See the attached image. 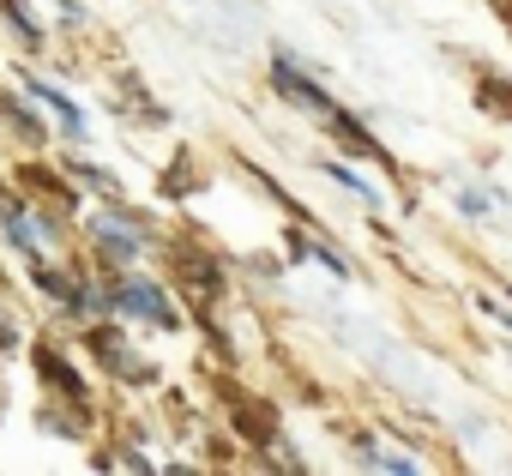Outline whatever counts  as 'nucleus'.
Listing matches in <instances>:
<instances>
[{
	"instance_id": "obj_2",
	"label": "nucleus",
	"mask_w": 512,
	"mask_h": 476,
	"mask_svg": "<svg viewBox=\"0 0 512 476\" xmlns=\"http://www.w3.org/2000/svg\"><path fill=\"white\" fill-rule=\"evenodd\" d=\"M91 235L109 248V260H121V266H127V260H139V248H145V235H139L133 223L109 217V211H97V217H91Z\"/></svg>"
},
{
	"instance_id": "obj_3",
	"label": "nucleus",
	"mask_w": 512,
	"mask_h": 476,
	"mask_svg": "<svg viewBox=\"0 0 512 476\" xmlns=\"http://www.w3.org/2000/svg\"><path fill=\"white\" fill-rule=\"evenodd\" d=\"M272 85H278V91H284L290 103H302V109H314V115H338V109H332V97H326V91H320L314 79H302V73H290V61H278V67H272Z\"/></svg>"
},
{
	"instance_id": "obj_6",
	"label": "nucleus",
	"mask_w": 512,
	"mask_h": 476,
	"mask_svg": "<svg viewBox=\"0 0 512 476\" xmlns=\"http://www.w3.org/2000/svg\"><path fill=\"white\" fill-rule=\"evenodd\" d=\"M181 266H187V278H193V290H199V296H217V272H211L199 254H187Z\"/></svg>"
},
{
	"instance_id": "obj_4",
	"label": "nucleus",
	"mask_w": 512,
	"mask_h": 476,
	"mask_svg": "<svg viewBox=\"0 0 512 476\" xmlns=\"http://www.w3.org/2000/svg\"><path fill=\"white\" fill-rule=\"evenodd\" d=\"M31 97H43V103H49V109H55V115L67 121V133H79V139H85V115H79V109H73V103L61 97V91H49V85H31Z\"/></svg>"
},
{
	"instance_id": "obj_1",
	"label": "nucleus",
	"mask_w": 512,
	"mask_h": 476,
	"mask_svg": "<svg viewBox=\"0 0 512 476\" xmlns=\"http://www.w3.org/2000/svg\"><path fill=\"white\" fill-rule=\"evenodd\" d=\"M115 308H121V314H139V320H157V326H175V308H169L163 290L145 284V278H127V284L115 290Z\"/></svg>"
},
{
	"instance_id": "obj_5",
	"label": "nucleus",
	"mask_w": 512,
	"mask_h": 476,
	"mask_svg": "<svg viewBox=\"0 0 512 476\" xmlns=\"http://www.w3.org/2000/svg\"><path fill=\"white\" fill-rule=\"evenodd\" d=\"M7 229H13V242H19L25 254H37V248H43V223H31V217H19L13 205H7Z\"/></svg>"
}]
</instances>
